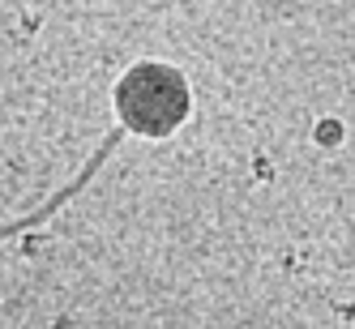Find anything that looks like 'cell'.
<instances>
[{"label": "cell", "instance_id": "6da1fadb", "mask_svg": "<svg viewBox=\"0 0 355 329\" xmlns=\"http://www.w3.org/2000/svg\"><path fill=\"white\" fill-rule=\"evenodd\" d=\"M189 82L180 69L141 60L116 86V116L141 137H171L189 120Z\"/></svg>", "mask_w": 355, "mask_h": 329}]
</instances>
